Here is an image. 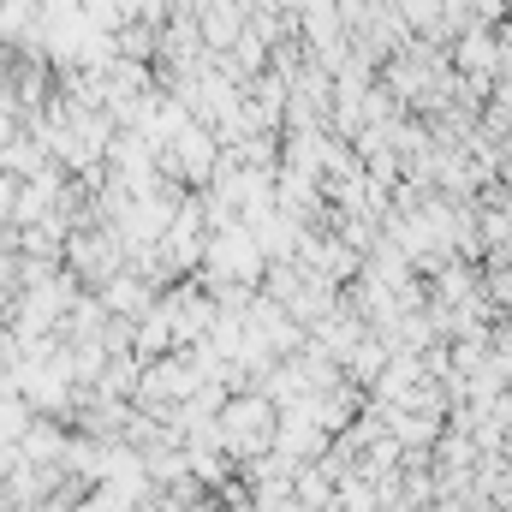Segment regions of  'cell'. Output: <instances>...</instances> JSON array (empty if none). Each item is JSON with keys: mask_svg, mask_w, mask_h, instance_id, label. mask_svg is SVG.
Masks as SVG:
<instances>
[{"mask_svg": "<svg viewBox=\"0 0 512 512\" xmlns=\"http://www.w3.org/2000/svg\"><path fill=\"white\" fill-rule=\"evenodd\" d=\"M274 417H280V411H274L268 393H245V399H233V405L221 411L215 435H221L227 453L251 459V453H268V447H274Z\"/></svg>", "mask_w": 512, "mask_h": 512, "instance_id": "1", "label": "cell"}, {"mask_svg": "<svg viewBox=\"0 0 512 512\" xmlns=\"http://www.w3.org/2000/svg\"><path fill=\"white\" fill-rule=\"evenodd\" d=\"M262 268H268V256H262V245L251 239V227H227V233L209 245V274H221V280L256 286Z\"/></svg>", "mask_w": 512, "mask_h": 512, "instance_id": "2", "label": "cell"}, {"mask_svg": "<svg viewBox=\"0 0 512 512\" xmlns=\"http://www.w3.org/2000/svg\"><path fill=\"white\" fill-rule=\"evenodd\" d=\"M316 512H346V507H316Z\"/></svg>", "mask_w": 512, "mask_h": 512, "instance_id": "3", "label": "cell"}]
</instances>
